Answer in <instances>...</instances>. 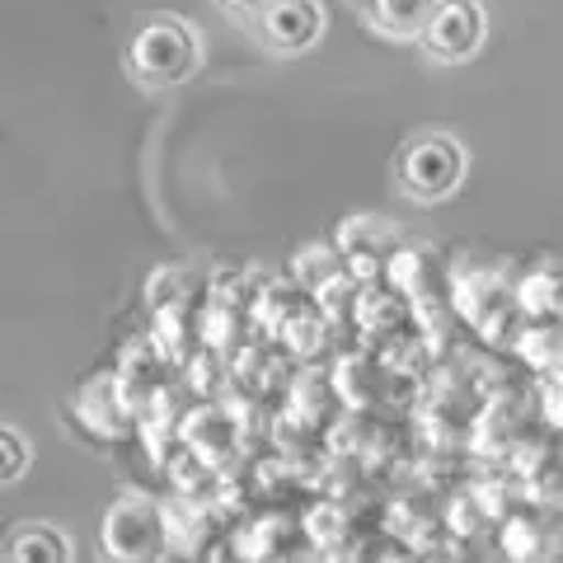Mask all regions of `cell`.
Listing matches in <instances>:
<instances>
[{
    "label": "cell",
    "instance_id": "1",
    "mask_svg": "<svg viewBox=\"0 0 563 563\" xmlns=\"http://www.w3.org/2000/svg\"><path fill=\"white\" fill-rule=\"evenodd\" d=\"M132 76L141 85H151V90H169V85H184L192 70L202 62V47H198V33H192L184 20H174V14H155L136 29L132 38Z\"/></svg>",
    "mask_w": 563,
    "mask_h": 563
},
{
    "label": "cell",
    "instance_id": "2",
    "mask_svg": "<svg viewBox=\"0 0 563 563\" xmlns=\"http://www.w3.org/2000/svg\"><path fill=\"white\" fill-rule=\"evenodd\" d=\"M399 179L422 202L451 198V192L461 188V179H465V151H461V141L446 136V132L418 136L413 146L404 151V161H399Z\"/></svg>",
    "mask_w": 563,
    "mask_h": 563
},
{
    "label": "cell",
    "instance_id": "3",
    "mask_svg": "<svg viewBox=\"0 0 563 563\" xmlns=\"http://www.w3.org/2000/svg\"><path fill=\"white\" fill-rule=\"evenodd\" d=\"M484 5L479 0H442L432 10V20L422 24V47L432 52L437 62H465L479 52L484 43Z\"/></svg>",
    "mask_w": 563,
    "mask_h": 563
},
{
    "label": "cell",
    "instance_id": "4",
    "mask_svg": "<svg viewBox=\"0 0 563 563\" xmlns=\"http://www.w3.org/2000/svg\"><path fill=\"white\" fill-rule=\"evenodd\" d=\"M258 33L273 52H306L320 43L324 10L320 0H268V10L258 14Z\"/></svg>",
    "mask_w": 563,
    "mask_h": 563
},
{
    "label": "cell",
    "instance_id": "5",
    "mask_svg": "<svg viewBox=\"0 0 563 563\" xmlns=\"http://www.w3.org/2000/svg\"><path fill=\"white\" fill-rule=\"evenodd\" d=\"M76 550H70V540L62 531H52V526H20L10 540H5V559H29V563H43V559H70Z\"/></svg>",
    "mask_w": 563,
    "mask_h": 563
},
{
    "label": "cell",
    "instance_id": "6",
    "mask_svg": "<svg viewBox=\"0 0 563 563\" xmlns=\"http://www.w3.org/2000/svg\"><path fill=\"white\" fill-rule=\"evenodd\" d=\"M442 0H376V24L395 33H422Z\"/></svg>",
    "mask_w": 563,
    "mask_h": 563
},
{
    "label": "cell",
    "instance_id": "7",
    "mask_svg": "<svg viewBox=\"0 0 563 563\" xmlns=\"http://www.w3.org/2000/svg\"><path fill=\"white\" fill-rule=\"evenodd\" d=\"M29 470V442L20 432L0 428V484H14Z\"/></svg>",
    "mask_w": 563,
    "mask_h": 563
},
{
    "label": "cell",
    "instance_id": "8",
    "mask_svg": "<svg viewBox=\"0 0 563 563\" xmlns=\"http://www.w3.org/2000/svg\"><path fill=\"white\" fill-rule=\"evenodd\" d=\"M217 5L231 14V20H258V14L268 10V0H217Z\"/></svg>",
    "mask_w": 563,
    "mask_h": 563
}]
</instances>
